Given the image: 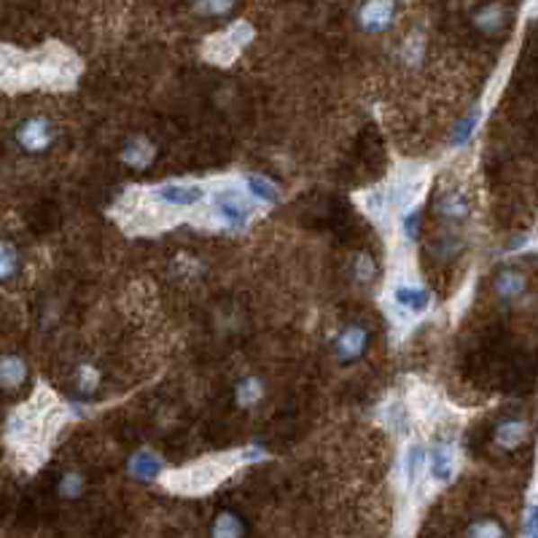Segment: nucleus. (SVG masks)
I'll list each match as a JSON object with an SVG mask.
<instances>
[{
	"mask_svg": "<svg viewBox=\"0 0 538 538\" xmlns=\"http://www.w3.org/2000/svg\"><path fill=\"white\" fill-rule=\"evenodd\" d=\"M259 450H240L232 455H219V458H205L194 466H186L181 471H173L167 477V488L184 496H202L208 490H213L216 485H221L238 466L259 461Z\"/></svg>",
	"mask_w": 538,
	"mask_h": 538,
	"instance_id": "obj_1",
	"label": "nucleus"
},
{
	"mask_svg": "<svg viewBox=\"0 0 538 538\" xmlns=\"http://www.w3.org/2000/svg\"><path fill=\"white\" fill-rule=\"evenodd\" d=\"M431 301H434V296L420 280L409 277V272H396L393 285H390V304L385 309H390V315L396 320L412 323L415 318H420L431 309Z\"/></svg>",
	"mask_w": 538,
	"mask_h": 538,
	"instance_id": "obj_2",
	"label": "nucleus"
},
{
	"mask_svg": "<svg viewBox=\"0 0 538 538\" xmlns=\"http://www.w3.org/2000/svg\"><path fill=\"white\" fill-rule=\"evenodd\" d=\"M211 213L227 229H246L254 216V200L246 194V189L221 186L211 200Z\"/></svg>",
	"mask_w": 538,
	"mask_h": 538,
	"instance_id": "obj_3",
	"label": "nucleus"
},
{
	"mask_svg": "<svg viewBox=\"0 0 538 538\" xmlns=\"http://www.w3.org/2000/svg\"><path fill=\"white\" fill-rule=\"evenodd\" d=\"M148 200H154L165 211H189V208H197L205 200V186L192 184V181L162 184V186L148 192Z\"/></svg>",
	"mask_w": 538,
	"mask_h": 538,
	"instance_id": "obj_4",
	"label": "nucleus"
},
{
	"mask_svg": "<svg viewBox=\"0 0 538 538\" xmlns=\"http://www.w3.org/2000/svg\"><path fill=\"white\" fill-rule=\"evenodd\" d=\"M251 38H254L251 24H248V22H238V24H232L224 35H219V38H213V40L208 43V57H211L213 62L229 65Z\"/></svg>",
	"mask_w": 538,
	"mask_h": 538,
	"instance_id": "obj_5",
	"label": "nucleus"
},
{
	"mask_svg": "<svg viewBox=\"0 0 538 538\" xmlns=\"http://www.w3.org/2000/svg\"><path fill=\"white\" fill-rule=\"evenodd\" d=\"M458 463H461V455H458V447L453 442H436L428 453V477L434 485H447L453 482V477L458 474Z\"/></svg>",
	"mask_w": 538,
	"mask_h": 538,
	"instance_id": "obj_6",
	"label": "nucleus"
},
{
	"mask_svg": "<svg viewBox=\"0 0 538 538\" xmlns=\"http://www.w3.org/2000/svg\"><path fill=\"white\" fill-rule=\"evenodd\" d=\"M54 138H57V132H54L51 121L43 119V116H35V119L24 121V124L19 127V132H16V140H19V146H22L27 154H40V151H46V148L54 143Z\"/></svg>",
	"mask_w": 538,
	"mask_h": 538,
	"instance_id": "obj_7",
	"label": "nucleus"
},
{
	"mask_svg": "<svg viewBox=\"0 0 538 538\" xmlns=\"http://www.w3.org/2000/svg\"><path fill=\"white\" fill-rule=\"evenodd\" d=\"M436 211H439V219L450 227H461L471 219V200L466 197L463 189H453V192H444L436 202Z\"/></svg>",
	"mask_w": 538,
	"mask_h": 538,
	"instance_id": "obj_8",
	"label": "nucleus"
},
{
	"mask_svg": "<svg viewBox=\"0 0 538 538\" xmlns=\"http://www.w3.org/2000/svg\"><path fill=\"white\" fill-rule=\"evenodd\" d=\"M426 471H428V450H426L423 442L415 439L404 447V458H401V474H404L407 488L409 490L417 488Z\"/></svg>",
	"mask_w": 538,
	"mask_h": 538,
	"instance_id": "obj_9",
	"label": "nucleus"
},
{
	"mask_svg": "<svg viewBox=\"0 0 538 538\" xmlns=\"http://www.w3.org/2000/svg\"><path fill=\"white\" fill-rule=\"evenodd\" d=\"M393 13H396V5L393 0H366L361 5V27L369 30V32H382L388 30V24L393 22Z\"/></svg>",
	"mask_w": 538,
	"mask_h": 538,
	"instance_id": "obj_10",
	"label": "nucleus"
},
{
	"mask_svg": "<svg viewBox=\"0 0 538 538\" xmlns=\"http://www.w3.org/2000/svg\"><path fill=\"white\" fill-rule=\"evenodd\" d=\"M366 342H369V334L363 326H350L339 334L336 339V355L339 361H355L363 350H366Z\"/></svg>",
	"mask_w": 538,
	"mask_h": 538,
	"instance_id": "obj_11",
	"label": "nucleus"
},
{
	"mask_svg": "<svg viewBox=\"0 0 538 538\" xmlns=\"http://www.w3.org/2000/svg\"><path fill=\"white\" fill-rule=\"evenodd\" d=\"M165 471V461L151 453V450H140L132 461H130V474L138 480V482H151L157 480L159 474Z\"/></svg>",
	"mask_w": 538,
	"mask_h": 538,
	"instance_id": "obj_12",
	"label": "nucleus"
},
{
	"mask_svg": "<svg viewBox=\"0 0 538 538\" xmlns=\"http://www.w3.org/2000/svg\"><path fill=\"white\" fill-rule=\"evenodd\" d=\"M531 428L523 417H512V420H504L498 428H496V444L504 447V450H517L525 439H528Z\"/></svg>",
	"mask_w": 538,
	"mask_h": 538,
	"instance_id": "obj_13",
	"label": "nucleus"
},
{
	"mask_svg": "<svg viewBox=\"0 0 538 538\" xmlns=\"http://www.w3.org/2000/svg\"><path fill=\"white\" fill-rule=\"evenodd\" d=\"M243 189L256 205H277L280 202V189L265 175H246Z\"/></svg>",
	"mask_w": 538,
	"mask_h": 538,
	"instance_id": "obj_14",
	"label": "nucleus"
},
{
	"mask_svg": "<svg viewBox=\"0 0 538 538\" xmlns=\"http://www.w3.org/2000/svg\"><path fill=\"white\" fill-rule=\"evenodd\" d=\"M496 291L504 301H517L528 291V280L517 269H504L496 280Z\"/></svg>",
	"mask_w": 538,
	"mask_h": 538,
	"instance_id": "obj_15",
	"label": "nucleus"
},
{
	"mask_svg": "<svg viewBox=\"0 0 538 538\" xmlns=\"http://www.w3.org/2000/svg\"><path fill=\"white\" fill-rule=\"evenodd\" d=\"M246 520L238 512H221L211 525V538H246Z\"/></svg>",
	"mask_w": 538,
	"mask_h": 538,
	"instance_id": "obj_16",
	"label": "nucleus"
},
{
	"mask_svg": "<svg viewBox=\"0 0 538 538\" xmlns=\"http://www.w3.org/2000/svg\"><path fill=\"white\" fill-rule=\"evenodd\" d=\"M121 159H124L130 167H135V170H146V167L154 162V146H151L146 138H132V140L124 146Z\"/></svg>",
	"mask_w": 538,
	"mask_h": 538,
	"instance_id": "obj_17",
	"label": "nucleus"
},
{
	"mask_svg": "<svg viewBox=\"0 0 538 538\" xmlns=\"http://www.w3.org/2000/svg\"><path fill=\"white\" fill-rule=\"evenodd\" d=\"M504 22H507V8H504L501 3L485 5V8H480L477 16H474V24H477L482 32H496V30L504 27Z\"/></svg>",
	"mask_w": 538,
	"mask_h": 538,
	"instance_id": "obj_18",
	"label": "nucleus"
},
{
	"mask_svg": "<svg viewBox=\"0 0 538 538\" xmlns=\"http://www.w3.org/2000/svg\"><path fill=\"white\" fill-rule=\"evenodd\" d=\"M24 374H27V363H24L19 355H5V358H3V366H0V382H3L5 390L19 388L22 380H24Z\"/></svg>",
	"mask_w": 538,
	"mask_h": 538,
	"instance_id": "obj_19",
	"label": "nucleus"
},
{
	"mask_svg": "<svg viewBox=\"0 0 538 538\" xmlns=\"http://www.w3.org/2000/svg\"><path fill=\"white\" fill-rule=\"evenodd\" d=\"M409 407L404 404V401H388V407H385V426L393 431V434H407V428H409Z\"/></svg>",
	"mask_w": 538,
	"mask_h": 538,
	"instance_id": "obj_20",
	"label": "nucleus"
},
{
	"mask_svg": "<svg viewBox=\"0 0 538 538\" xmlns=\"http://www.w3.org/2000/svg\"><path fill=\"white\" fill-rule=\"evenodd\" d=\"M262 396H265V385H262L259 377H246V380L238 385V404H240L243 409L256 407V404L262 401Z\"/></svg>",
	"mask_w": 538,
	"mask_h": 538,
	"instance_id": "obj_21",
	"label": "nucleus"
},
{
	"mask_svg": "<svg viewBox=\"0 0 538 538\" xmlns=\"http://www.w3.org/2000/svg\"><path fill=\"white\" fill-rule=\"evenodd\" d=\"M480 121H482V111H480V108L469 111V113H466V119H463V121L458 124V130H455V146H466V143L474 138V132H477Z\"/></svg>",
	"mask_w": 538,
	"mask_h": 538,
	"instance_id": "obj_22",
	"label": "nucleus"
},
{
	"mask_svg": "<svg viewBox=\"0 0 538 538\" xmlns=\"http://www.w3.org/2000/svg\"><path fill=\"white\" fill-rule=\"evenodd\" d=\"M469 538H507V531L498 520H477L471 528H469Z\"/></svg>",
	"mask_w": 538,
	"mask_h": 538,
	"instance_id": "obj_23",
	"label": "nucleus"
},
{
	"mask_svg": "<svg viewBox=\"0 0 538 538\" xmlns=\"http://www.w3.org/2000/svg\"><path fill=\"white\" fill-rule=\"evenodd\" d=\"M76 388H78V393H84V396L94 393V390L100 388V372H97L94 366H81L78 374H76Z\"/></svg>",
	"mask_w": 538,
	"mask_h": 538,
	"instance_id": "obj_24",
	"label": "nucleus"
},
{
	"mask_svg": "<svg viewBox=\"0 0 538 538\" xmlns=\"http://www.w3.org/2000/svg\"><path fill=\"white\" fill-rule=\"evenodd\" d=\"M84 488H86V482H84V477L76 474V471H70V474H65V477L59 480V496H62L65 501L78 498V496L84 493Z\"/></svg>",
	"mask_w": 538,
	"mask_h": 538,
	"instance_id": "obj_25",
	"label": "nucleus"
},
{
	"mask_svg": "<svg viewBox=\"0 0 538 538\" xmlns=\"http://www.w3.org/2000/svg\"><path fill=\"white\" fill-rule=\"evenodd\" d=\"M16 267H19V254H16V248H13L11 243H3V246H0V277H3V280H11Z\"/></svg>",
	"mask_w": 538,
	"mask_h": 538,
	"instance_id": "obj_26",
	"label": "nucleus"
},
{
	"mask_svg": "<svg viewBox=\"0 0 538 538\" xmlns=\"http://www.w3.org/2000/svg\"><path fill=\"white\" fill-rule=\"evenodd\" d=\"M420 208H412L409 213H404L401 216V232H404V238H407V243H415L417 240V235H420Z\"/></svg>",
	"mask_w": 538,
	"mask_h": 538,
	"instance_id": "obj_27",
	"label": "nucleus"
},
{
	"mask_svg": "<svg viewBox=\"0 0 538 538\" xmlns=\"http://www.w3.org/2000/svg\"><path fill=\"white\" fill-rule=\"evenodd\" d=\"M420 57H423V38L415 35V38H409L407 46H404V59H407L409 65H417Z\"/></svg>",
	"mask_w": 538,
	"mask_h": 538,
	"instance_id": "obj_28",
	"label": "nucleus"
},
{
	"mask_svg": "<svg viewBox=\"0 0 538 538\" xmlns=\"http://www.w3.org/2000/svg\"><path fill=\"white\" fill-rule=\"evenodd\" d=\"M374 277V262L369 256H358L355 259V280L358 282H369Z\"/></svg>",
	"mask_w": 538,
	"mask_h": 538,
	"instance_id": "obj_29",
	"label": "nucleus"
},
{
	"mask_svg": "<svg viewBox=\"0 0 538 538\" xmlns=\"http://www.w3.org/2000/svg\"><path fill=\"white\" fill-rule=\"evenodd\" d=\"M538 534V504L528 507L525 512V536H536Z\"/></svg>",
	"mask_w": 538,
	"mask_h": 538,
	"instance_id": "obj_30",
	"label": "nucleus"
},
{
	"mask_svg": "<svg viewBox=\"0 0 538 538\" xmlns=\"http://www.w3.org/2000/svg\"><path fill=\"white\" fill-rule=\"evenodd\" d=\"M232 3H235V0H202V8H205L208 13H224V11L232 8Z\"/></svg>",
	"mask_w": 538,
	"mask_h": 538,
	"instance_id": "obj_31",
	"label": "nucleus"
},
{
	"mask_svg": "<svg viewBox=\"0 0 538 538\" xmlns=\"http://www.w3.org/2000/svg\"><path fill=\"white\" fill-rule=\"evenodd\" d=\"M528 538H538V534H536V536H528Z\"/></svg>",
	"mask_w": 538,
	"mask_h": 538,
	"instance_id": "obj_32",
	"label": "nucleus"
}]
</instances>
